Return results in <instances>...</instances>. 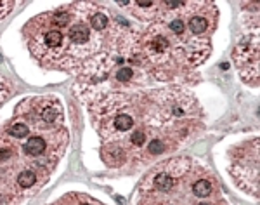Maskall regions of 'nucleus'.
<instances>
[{
	"label": "nucleus",
	"mask_w": 260,
	"mask_h": 205,
	"mask_svg": "<svg viewBox=\"0 0 260 205\" xmlns=\"http://www.w3.org/2000/svg\"><path fill=\"white\" fill-rule=\"evenodd\" d=\"M12 9H14V2H11V0H0V19L6 18Z\"/></svg>",
	"instance_id": "obj_8"
},
{
	"label": "nucleus",
	"mask_w": 260,
	"mask_h": 205,
	"mask_svg": "<svg viewBox=\"0 0 260 205\" xmlns=\"http://www.w3.org/2000/svg\"><path fill=\"white\" fill-rule=\"evenodd\" d=\"M73 9L50 11L33 18L24 28L28 47L37 61L47 68L66 70L68 65V26Z\"/></svg>",
	"instance_id": "obj_3"
},
{
	"label": "nucleus",
	"mask_w": 260,
	"mask_h": 205,
	"mask_svg": "<svg viewBox=\"0 0 260 205\" xmlns=\"http://www.w3.org/2000/svg\"><path fill=\"white\" fill-rule=\"evenodd\" d=\"M196 101L180 89L148 94L108 93L92 106L94 127L103 137L101 157L110 167L148 162L154 141L177 148L194 122Z\"/></svg>",
	"instance_id": "obj_1"
},
{
	"label": "nucleus",
	"mask_w": 260,
	"mask_h": 205,
	"mask_svg": "<svg viewBox=\"0 0 260 205\" xmlns=\"http://www.w3.org/2000/svg\"><path fill=\"white\" fill-rule=\"evenodd\" d=\"M19 200L12 198V196L6 195V193H0V205H18Z\"/></svg>",
	"instance_id": "obj_9"
},
{
	"label": "nucleus",
	"mask_w": 260,
	"mask_h": 205,
	"mask_svg": "<svg viewBox=\"0 0 260 205\" xmlns=\"http://www.w3.org/2000/svg\"><path fill=\"white\" fill-rule=\"evenodd\" d=\"M234 60L240 66V73L246 82L258 85V33L246 37L234 49Z\"/></svg>",
	"instance_id": "obj_5"
},
{
	"label": "nucleus",
	"mask_w": 260,
	"mask_h": 205,
	"mask_svg": "<svg viewBox=\"0 0 260 205\" xmlns=\"http://www.w3.org/2000/svg\"><path fill=\"white\" fill-rule=\"evenodd\" d=\"M231 175L246 193L258 196V139L246 141L231 153Z\"/></svg>",
	"instance_id": "obj_4"
},
{
	"label": "nucleus",
	"mask_w": 260,
	"mask_h": 205,
	"mask_svg": "<svg viewBox=\"0 0 260 205\" xmlns=\"http://www.w3.org/2000/svg\"><path fill=\"white\" fill-rule=\"evenodd\" d=\"M50 205H103V203L85 193H68Z\"/></svg>",
	"instance_id": "obj_6"
},
{
	"label": "nucleus",
	"mask_w": 260,
	"mask_h": 205,
	"mask_svg": "<svg viewBox=\"0 0 260 205\" xmlns=\"http://www.w3.org/2000/svg\"><path fill=\"white\" fill-rule=\"evenodd\" d=\"M198 164L191 158H170L144 175L139 186L137 205H198L192 193V175Z\"/></svg>",
	"instance_id": "obj_2"
},
{
	"label": "nucleus",
	"mask_w": 260,
	"mask_h": 205,
	"mask_svg": "<svg viewBox=\"0 0 260 205\" xmlns=\"http://www.w3.org/2000/svg\"><path fill=\"white\" fill-rule=\"evenodd\" d=\"M6 134L11 136L12 139H24V137H28V134H30V129H28V125L24 122L14 119L9 125H7Z\"/></svg>",
	"instance_id": "obj_7"
}]
</instances>
